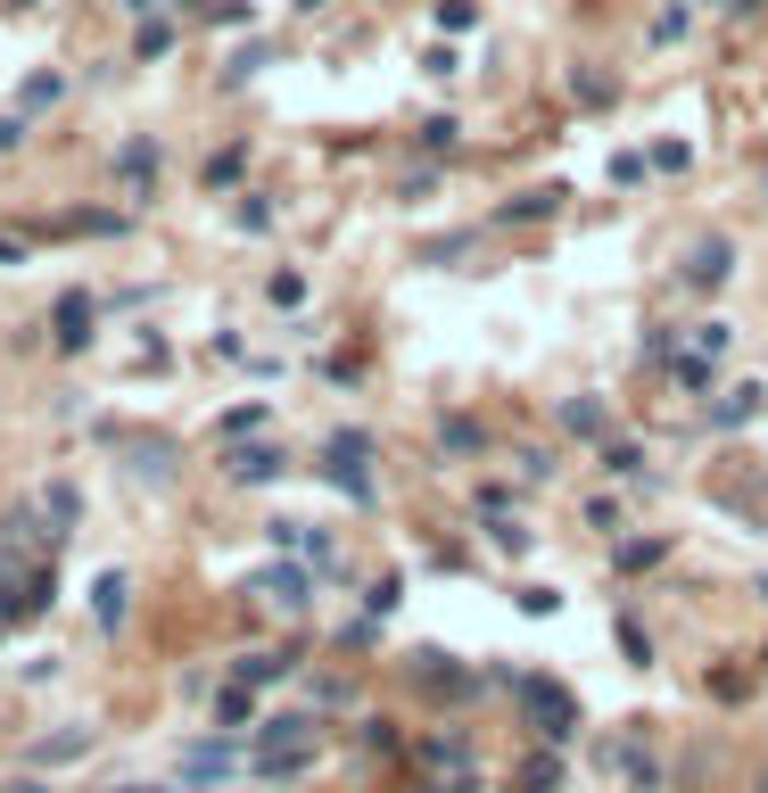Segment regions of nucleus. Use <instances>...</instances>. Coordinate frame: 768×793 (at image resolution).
<instances>
[{
  "instance_id": "423d86ee",
  "label": "nucleus",
  "mask_w": 768,
  "mask_h": 793,
  "mask_svg": "<svg viewBox=\"0 0 768 793\" xmlns=\"http://www.w3.org/2000/svg\"><path fill=\"white\" fill-rule=\"evenodd\" d=\"M282 472V454L273 447H248V454H232V480H273Z\"/></svg>"
},
{
  "instance_id": "39448f33",
  "label": "nucleus",
  "mask_w": 768,
  "mask_h": 793,
  "mask_svg": "<svg viewBox=\"0 0 768 793\" xmlns=\"http://www.w3.org/2000/svg\"><path fill=\"white\" fill-rule=\"evenodd\" d=\"M264 678H290V653H240V686H264Z\"/></svg>"
},
{
  "instance_id": "f257e3e1",
  "label": "nucleus",
  "mask_w": 768,
  "mask_h": 793,
  "mask_svg": "<svg viewBox=\"0 0 768 793\" xmlns=\"http://www.w3.org/2000/svg\"><path fill=\"white\" fill-rule=\"evenodd\" d=\"M728 273H735V240H728V232H711V240L694 248L686 282H694V289H719V282H728Z\"/></svg>"
},
{
  "instance_id": "1a4fd4ad",
  "label": "nucleus",
  "mask_w": 768,
  "mask_h": 793,
  "mask_svg": "<svg viewBox=\"0 0 768 793\" xmlns=\"http://www.w3.org/2000/svg\"><path fill=\"white\" fill-rule=\"evenodd\" d=\"M125 793H166V785H125Z\"/></svg>"
},
{
  "instance_id": "9d476101",
  "label": "nucleus",
  "mask_w": 768,
  "mask_h": 793,
  "mask_svg": "<svg viewBox=\"0 0 768 793\" xmlns=\"http://www.w3.org/2000/svg\"><path fill=\"white\" fill-rule=\"evenodd\" d=\"M728 9H760V0H728Z\"/></svg>"
},
{
  "instance_id": "6e6552de",
  "label": "nucleus",
  "mask_w": 768,
  "mask_h": 793,
  "mask_svg": "<svg viewBox=\"0 0 768 793\" xmlns=\"http://www.w3.org/2000/svg\"><path fill=\"white\" fill-rule=\"evenodd\" d=\"M645 454H637V438H603V472H637Z\"/></svg>"
},
{
  "instance_id": "f03ea898",
  "label": "nucleus",
  "mask_w": 768,
  "mask_h": 793,
  "mask_svg": "<svg viewBox=\"0 0 768 793\" xmlns=\"http://www.w3.org/2000/svg\"><path fill=\"white\" fill-rule=\"evenodd\" d=\"M92 612H99V628H116L132 612V579L125 570H99V587H92Z\"/></svg>"
},
{
  "instance_id": "20e7f679",
  "label": "nucleus",
  "mask_w": 768,
  "mask_h": 793,
  "mask_svg": "<svg viewBox=\"0 0 768 793\" xmlns=\"http://www.w3.org/2000/svg\"><path fill=\"white\" fill-rule=\"evenodd\" d=\"M257 595H273V604H290V612H298V604H306V579H298V570H264V579H257Z\"/></svg>"
},
{
  "instance_id": "9b49d317",
  "label": "nucleus",
  "mask_w": 768,
  "mask_h": 793,
  "mask_svg": "<svg viewBox=\"0 0 768 793\" xmlns=\"http://www.w3.org/2000/svg\"><path fill=\"white\" fill-rule=\"evenodd\" d=\"M9 793H42V785H9Z\"/></svg>"
},
{
  "instance_id": "7ed1b4c3",
  "label": "nucleus",
  "mask_w": 768,
  "mask_h": 793,
  "mask_svg": "<svg viewBox=\"0 0 768 793\" xmlns=\"http://www.w3.org/2000/svg\"><path fill=\"white\" fill-rule=\"evenodd\" d=\"M232 769H240L232 744H190V753H182V777H232Z\"/></svg>"
},
{
  "instance_id": "0eeeda50",
  "label": "nucleus",
  "mask_w": 768,
  "mask_h": 793,
  "mask_svg": "<svg viewBox=\"0 0 768 793\" xmlns=\"http://www.w3.org/2000/svg\"><path fill=\"white\" fill-rule=\"evenodd\" d=\"M75 753H92V727H67V736L34 744V760H75Z\"/></svg>"
}]
</instances>
